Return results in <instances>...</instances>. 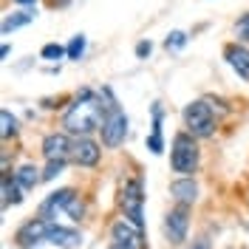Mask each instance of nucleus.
I'll use <instances>...</instances> for the list:
<instances>
[{"label":"nucleus","mask_w":249,"mask_h":249,"mask_svg":"<svg viewBox=\"0 0 249 249\" xmlns=\"http://www.w3.org/2000/svg\"><path fill=\"white\" fill-rule=\"evenodd\" d=\"M235 37H238L241 43H249V12L235 23Z\"/></svg>","instance_id":"23"},{"label":"nucleus","mask_w":249,"mask_h":249,"mask_svg":"<svg viewBox=\"0 0 249 249\" xmlns=\"http://www.w3.org/2000/svg\"><path fill=\"white\" fill-rule=\"evenodd\" d=\"M119 207L124 210V218L133 221L139 230H144V187L142 178H127L119 190Z\"/></svg>","instance_id":"4"},{"label":"nucleus","mask_w":249,"mask_h":249,"mask_svg":"<svg viewBox=\"0 0 249 249\" xmlns=\"http://www.w3.org/2000/svg\"><path fill=\"white\" fill-rule=\"evenodd\" d=\"M147 150L153 156H161L164 153V139H161L159 133H150V136H147Z\"/></svg>","instance_id":"24"},{"label":"nucleus","mask_w":249,"mask_h":249,"mask_svg":"<svg viewBox=\"0 0 249 249\" xmlns=\"http://www.w3.org/2000/svg\"><path fill=\"white\" fill-rule=\"evenodd\" d=\"M181 119H184L187 133L196 136V139H207V136L215 133V110L210 108L207 99H196V102L184 105Z\"/></svg>","instance_id":"2"},{"label":"nucleus","mask_w":249,"mask_h":249,"mask_svg":"<svg viewBox=\"0 0 249 249\" xmlns=\"http://www.w3.org/2000/svg\"><path fill=\"white\" fill-rule=\"evenodd\" d=\"M150 51H153V43H150V40H139V43H136V57H139V60L150 57Z\"/></svg>","instance_id":"26"},{"label":"nucleus","mask_w":249,"mask_h":249,"mask_svg":"<svg viewBox=\"0 0 249 249\" xmlns=\"http://www.w3.org/2000/svg\"><path fill=\"white\" fill-rule=\"evenodd\" d=\"M193 249H210V247H207V244H196Z\"/></svg>","instance_id":"30"},{"label":"nucleus","mask_w":249,"mask_h":249,"mask_svg":"<svg viewBox=\"0 0 249 249\" xmlns=\"http://www.w3.org/2000/svg\"><path fill=\"white\" fill-rule=\"evenodd\" d=\"M46 244H54L60 249H77L82 247V232L79 230H71V227H60V224H48V235H46Z\"/></svg>","instance_id":"9"},{"label":"nucleus","mask_w":249,"mask_h":249,"mask_svg":"<svg viewBox=\"0 0 249 249\" xmlns=\"http://www.w3.org/2000/svg\"><path fill=\"white\" fill-rule=\"evenodd\" d=\"M20 190H23V187L17 184V178H12V176L6 173V176H3V204H6V207H9V204H20L23 201Z\"/></svg>","instance_id":"17"},{"label":"nucleus","mask_w":249,"mask_h":249,"mask_svg":"<svg viewBox=\"0 0 249 249\" xmlns=\"http://www.w3.org/2000/svg\"><path fill=\"white\" fill-rule=\"evenodd\" d=\"M170 196L181 207H190V204L198 201V184L193 181V176H181V178H176L170 184Z\"/></svg>","instance_id":"14"},{"label":"nucleus","mask_w":249,"mask_h":249,"mask_svg":"<svg viewBox=\"0 0 249 249\" xmlns=\"http://www.w3.org/2000/svg\"><path fill=\"white\" fill-rule=\"evenodd\" d=\"M0 124H3V130H0V136H3V139H9V136H15V133H17V119L12 116V110H9V108L0 110Z\"/></svg>","instance_id":"20"},{"label":"nucleus","mask_w":249,"mask_h":249,"mask_svg":"<svg viewBox=\"0 0 249 249\" xmlns=\"http://www.w3.org/2000/svg\"><path fill=\"white\" fill-rule=\"evenodd\" d=\"M74 196H77V193H74L71 187H62V190H57V193H51L46 201L40 204V218H43V221H51V218L57 215V210H65Z\"/></svg>","instance_id":"13"},{"label":"nucleus","mask_w":249,"mask_h":249,"mask_svg":"<svg viewBox=\"0 0 249 249\" xmlns=\"http://www.w3.org/2000/svg\"><path fill=\"white\" fill-rule=\"evenodd\" d=\"M187 230H190V215H187V207L178 204L176 210H170L164 215V238L178 247V244L187 241Z\"/></svg>","instance_id":"7"},{"label":"nucleus","mask_w":249,"mask_h":249,"mask_svg":"<svg viewBox=\"0 0 249 249\" xmlns=\"http://www.w3.org/2000/svg\"><path fill=\"white\" fill-rule=\"evenodd\" d=\"M9 54H12V46H9V43H6V46L0 48V57H3V60H6V57H9Z\"/></svg>","instance_id":"28"},{"label":"nucleus","mask_w":249,"mask_h":249,"mask_svg":"<svg viewBox=\"0 0 249 249\" xmlns=\"http://www.w3.org/2000/svg\"><path fill=\"white\" fill-rule=\"evenodd\" d=\"M71 147H74V142L68 139L65 133H48L46 139H43V156H46V161H65L71 156Z\"/></svg>","instance_id":"11"},{"label":"nucleus","mask_w":249,"mask_h":249,"mask_svg":"<svg viewBox=\"0 0 249 249\" xmlns=\"http://www.w3.org/2000/svg\"><path fill=\"white\" fill-rule=\"evenodd\" d=\"M201 161V150L196 144V136L190 133H176L173 136V150H170V167L181 176H193L198 170Z\"/></svg>","instance_id":"3"},{"label":"nucleus","mask_w":249,"mask_h":249,"mask_svg":"<svg viewBox=\"0 0 249 249\" xmlns=\"http://www.w3.org/2000/svg\"><path fill=\"white\" fill-rule=\"evenodd\" d=\"M85 46H88V40H85V34H74L71 37V43H68V60H82V54H85Z\"/></svg>","instance_id":"19"},{"label":"nucleus","mask_w":249,"mask_h":249,"mask_svg":"<svg viewBox=\"0 0 249 249\" xmlns=\"http://www.w3.org/2000/svg\"><path fill=\"white\" fill-rule=\"evenodd\" d=\"M71 159L79 167H93V164H99V144L88 136H77L74 147H71Z\"/></svg>","instance_id":"10"},{"label":"nucleus","mask_w":249,"mask_h":249,"mask_svg":"<svg viewBox=\"0 0 249 249\" xmlns=\"http://www.w3.org/2000/svg\"><path fill=\"white\" fill-rule=\"evenodd\" d=\"M37 173L40 170H37L34 164H23V167L15 173V178H17V184L23 187V190H34V187L43 181V176H37Z\"/></svg>","instance_id":"16"},{"label":"nucleus","mask_w":249,"mask_h":249,"mask_svg":"<svg viewBox=\"0 0 249 249\" xmlns=\"http://www.w3.org/2000/svg\"><path fill=\"white\" fill-rule=\"evenodd\" d=\"M187 46V31H170L167 40H164V48L167 51H178V48Z\"/></svg>","instance_id":"21"},{"label":"nucleus","mask_w":249,"mask_h":249,"mask_svg":"<svg viewBox=\"0 0 249 249\" xmlns=\"http://www.w3.org/2000/svg\"><path fill=\"white\" fill-rule=\"evenodd\" d=\"M124 136H127V116H124V110L116 102H110L108 113H105V122H102V142L108 147H119L124 142Z\"/></svg>","instance_id":"5"},{"label":"nucleus","mask_w":249,"mask_h":249,"mask_svg":"<svg viewBox=\"0 0 249 249\" xmlns=\"http://www.w3.org/2000/svg\"><path fill=\"white\" fill-rule=\"evenodd\" d=\"M65 213L74 218V221H82V218H85V201H82L79 196H74V198L68 201V207H65Z\"/></svg>","instance_id":"22"},{"label":"nucleus","mask_w":249,"mask_h":249,"mask_svg":"<svg viewBox=\"0 0 249 249\" xmlns=\"http://www.w3.org/2000/svg\"><path fill=\"white\" fill-rule=\"evenodd\" d=\"M62 170H65V161H48L46 173H43V181H51V178H57Z\"/></svg>","instance_id":"25"},{"label":"nucleus","mask_w":249,"mask_h":249,"mask_svg":"<svg viewBox=\"0 0 249 249\" xmlns=\"http://www.w3.org/2000/svg\"><path fill=\"white\" fill-rule=\"evenodd\" d=\"M110 235H113V244H116V247H124V249H147V247H144V235H142V230L133 224V221H127V218L113 221Z\"/></svg>","instance_id":"6"},{"label":"nucleus","mask_w":249,"mask_h":249,"mask_svg":"<svg viewBox=\"0 0 249 249\" xmlns=\"http://www.w3.org/2000/svg\"><path fill=\"white\" fill-rule=\"evenodd\" d=\"M105 113H108V105H102L96 96H91V99H77L71 108L65 110L62 127H65L68 133L88 136L91 130H102Z\"/></svg>","instance_id":"1"},{"label":"nucleus","mask_w":249,"mask_h":249,"mask_svg":"<svg viewBox=\"0 0 249 249\" xmlns=\"http://www.w3.org/2000/svg\"><path fill=\"white\" fill-rule=\"evenodd\" d=\"M48 224L51 221H43V218H34V221H26L20 230H17L15 241L17 247H34V244H46V235H48Z\"/></svg>","instance_id":"8"},{"label":"nucleus","mask_w":249,"mask_h":249,"mask_svg":"<svg viewBox=\"0 0 249 249\" xmlns=\"http://www.w3.org/2000/svg\"><path fill=\"white\" fill-rule=\"evenodd\" d=\"M224 60L230 62V68H232L238 77L249 82V48L247 46L230 43V46L224 48Z\"/></svg>","instance_id":"12"},{"label":"nucleus","mask_w":249,"mask_h":249,"mask_svg":"<svg viewBox=\"0 0 249 249\" xmlns=\"http://www.w3.org/2000/svg\"><path fill=\"white\" fill-rule=\"evenodd\" d=\"M34 17H37V15H34L31 9H26V12H15V15H6V17H3V26H0L3 37H6V34H12L15 29H23V26H29Z\"/></svg>","instance_id":"15"},{"label":"nucleus","mask_w":249,"mask_h":249,"mask_svg":"<svg viewBox=\"0 0 249 249\" xmlns=\"http://www.w3.org/2000/svg\"><path fill=\"white\" fill-rule=\"evenodd\" d=\"M40 57H43V60H48V62H57V60H62V57H68V46H60V43H48V46H43Z\"/></svg>","instance_id":"18"},{"label":"nucleus","mask_w":249,"mask_h":249,"mask_svg":"<svg viewBox=\"0 0 249 249\" xmlns=\"http://www.w3.org/2000/svg\"><path fill=\"white\" fill-rule=\"evenodd\" d=\"M15 3H20V6H34L37 0H15Z\"/></svg>","instance_id":"29"},{"label":"nucleus","mask_w":249,"mask_h":249,"mask_svg":"<svg viewBox=\"0 0 249 249\" xmlns=\"http://www.w3.org/2000/svg\"><path fill=\"white\" fill-rule=\"evenodd\" d=\"M71 0H46V6L48 9H62V6H68Z\"/></svg>","instance_id":"27"}]
</instances>
